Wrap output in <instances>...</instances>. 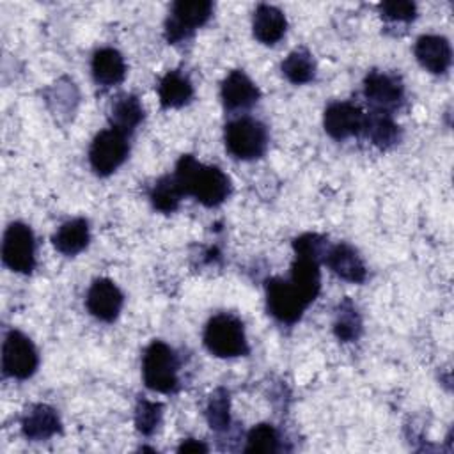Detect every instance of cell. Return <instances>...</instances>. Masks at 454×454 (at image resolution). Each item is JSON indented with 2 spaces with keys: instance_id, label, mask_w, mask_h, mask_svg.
I'll list each match as a JSON object with an SVG mask.
<instances>
[{
  "instance_id": "cell-26",
  "label": "cell",
  "mask_w": 454,
  "mask_h": 454,
  "mask_svg": "<svg viewBox=\"0 0 454 454\" xmlns=\"http://www.w3.org/2000/svg\"><path fill=\"white\" fill-rule=\"evenodd\" d=\"M360 330H362V321H360L358 312L355 310V307L349 300H344L339 305V310H337V316H335V321H333L335 335L340 340L349 342V340H355L360 335Z\"/></svg>"
},
{
  "instance_id": "cell-27",
  "label": "cell",
  "mask_w": 454,
  "mask_h": 454,
  "mask_svg": "<svg viewBox=\"0 0 454 454\" xmlns=\"http://www.w3.org/2000/svg\"><path fill=\"white\" fill-rule=\"evenodd\" d=\"M278 449V436L273 426L270 424H257L250 429L247 436L245 452L252 454H270Z\"/></svg>"
},
{
  "instance_id": "cell-14",
  "label": "cell",
  "mask_w": 454,
  "mask_h": 454,
  "mask_svg": "<svg viewBox=\"0 0 454 454\" xmlns=\"http://www.w3.org/2000/svg\"><path fill=\"white\" fill-rule=\"evenodd\" d=\"M325 261H326L328 268L342 280H348L353 284H360L365 280L367 270L364 266V261L360 259L356 250L346 243H339V245L332 247L326 252Z\"/></svg>"
},
{
  "instance_id": "cell-9",
  "label": "cell",
  "mask_w": 454,
  "mask_h": 454,
  "mask_svg": "<svg viewBox=\"0 0 454 454\" xmlns=\"http://www.w3.org/2000/svg\"><path fill=\"white\" fill-rule=\"evenodd\" d=\"M266 303L270 314L282 323L298 321L309 305L296 287L282 278H270L266 282Z\"/></svg>"
},
{
  "instance_id": "cell-16",
  "label": "cell",
  "mask_w": 454,
  "mask_h": 454,
  "mask_svg": "<svg viewBox=\"0 0 454 454\" xmlns=\"http://www.w3.org/2000/svg\"><path fill=\"white\" fill-rule=\"evenodd\" d=\"M291 284L303 296L307 303L314 301L321 289V275L319 264L316 259L307 255H296L291 264Z\"/></svg>"
},
{
  "instance_id": "cell-30",
  "label": "cell",
  "mask_w": 454,
  "mask_h": 454,
  "mask_svg": "<svg viewBox=\"0 0 454 454\" xmlns=\"http://www.w3.org/2000/svg\"><path fill=\"white\" fill-rule=\"evenodd\" d=\"M381 14L392 21H411L417 14L415 4L411 2H403V0H394V2H383L380 5Z\"/></svg>"
},
{
  "instance_id": "cell-15",
  "label": "cell",
  "mask_w": 454,
  "mask_h": 454,
  "mask_svg": "<svg viewBox=\"0 0 454 454\" xmlns=\"http://www.w3.org/2000/svg\"><path fill=\"white\" fill-rule=\"evenodd\" d=\"M222 101L227 108H247L259 99V89L255 83L239 69L231 71L222 82Z\"/></svg>"
},
{
  "instance_id": "cell-20",
  "label": "cell",
  "mask_w": 454,
  "mask_h": 454,
  "mask_svg": "<svg viewBox=\"0 0 454 454\" xmlns=\"http://www.w3.org/2000/svg\"><path fill=\"white\" fill-rule=\"evenodd\" d=\"M89 223L83 218H74L62 223L53 234L55 248L64 255H74L89 245Z\"/></svg>"
},
{
  "instance_id": "cell-19",
  "label": "cell",
  "mask_w": 454,
  "mask_h": 454,
  "mask_svg": "<svg viewBox=\"0 0 454 454\" xmlns=\"http://www.w3.org/2000/svg\"><path fill=\"white\" fill-rule=\"evenodd\" d=\"M126 64L122 55L114 48H101L92 57V76L101 85H115L122 82Z\"/></svg>"
},
{
  "instance_id": "cell-24",
  "label": "cell",
  "mask_w": 454,
  "mask_h": 454,
  "mask_svg": "<svg viewBox=\"0 0 454 454\" xmlns=\"http://www.w3.org/2000/svg\"><path fill=\"white\" fill-rule=\"evenodd\" d=\"M282 73L286 78L296 85L307 83L314 78L316 73V64L312 55L307 50H294L291 51L286 60L282 62Z\"/></svg>"
},
{
  "instance_id": "cell-32",
  "label": "cell",
  "mask_w": 454,
  "mask_h": 454,
  "mask_svg": "<svg viewBox=\"0 0 454 454\" xmlns=\"http://www.w3.org/2000/svg\"><path fill=\"white\" fill-rule=\"evenodd\" d=\"M177 452H207V447L199 440L188 438L177 447Z\"/></svg>"
},
{
  "instance_id": "cell-23",
  "label": "cell",
  "mask_w": 454,
  "mask_h": 454,
  "mask_svg": "<svg viewBox=\"0 0 454 454\" xmlns=\"http://www.w3.org/2000/svg\"><path fill=\"white\" fill-rule=\"evenodd\" d=\"M364 131L367 138L378 147L392 145L399 135L397 124L392 121V117L385 110H372L371 114H365Z\"/></svg>"
},
{
  "instance_id": "cell-12",
  "label": "cell",
  "mask_w": 454,
  "mask_h": 454,
  "mask_svg": "<svg viewBox=\"0 0 454 454\" xmlns=\"http://www.w3.org/2000/svg\"><path fill=\"white\" fill-rule=\"evenodd\" d=\"M87 309L89 312L101 321H114L122 307V293L108 278H98L92 282L87 293Z\"/></svg>"
},
{
  "instance_id": "cell-17",
  "label": "cell",
  "mask_w": 454,
  "mask_h": 454,
  "mask_svg": "<svg viewBox=\"0 0 454 454\" xmlns=\"http://www.w3.org/2000/svg\"><path fill=\"white\" fill-rule=\"evenodd\" d=\"M23 434L30 440H46L60 431V420L53 408L46 404L32 406L21 420Z\"/></svg>"
},
{
  "instance_id": "cell-8",
  "label": "cell",
  "mask_w": 454,
  "mask_h": 454,
  "mask_svg": "<svg viewBox=\"0 0 454 454\" xmlns=\"http://www.w3.org/2000/svg\"><path fill=\"white\" fill-rule=\"evenodd\" d=\"M2 257L12 271L30 273L34 270V234L25 223L14 222L7 227L4 234Z\"/></svg>"
},
{
  "instance_id": "cell-28",
  "label": "cell",
  "mask_w": 454,
  "mask_h": 454,
  "mask_svg": "<svg viewBox=\"0 0 454 454\" xmlns=\"http://www.w3.org/2000/svg\"><path fill=\"white\" fill-rule=\"evenodd\" d=\"M207 422L213 429L229 427V394L223 388H218L211 394L207 403Z\"/></svg>"
},
{
  "instance_id": "cell-21",
  "label": "cell",
  "mask_w": 454,
  "mask_h": 454,
  "mask_svg": "<svg viewBox=\"0 0 454 454\" xmlns=\"http://www.w3.org/2000/svg\"><path fill=\"white\" fill-rule=\"evenodd\" d=\"M142 117H144V108L137 96L124 94L117 98L115 103L112 105V112H110L112 129L122 135L131 133L140 124Z\"/></svg>"
},
{
  "instance_id": "cell-13",
  "label": "cell",
  "mask_w": 454,
  "mask_h": 454,
  "mask_svg": "<svg viewBox=\"0 0 454 454\" xmlns=\"http://www.w3.org/2000/svg\"><path fill=\"white\" fill-rule=\"evenodd\" d=\"M415 57L424 69L434 74H442L450 66V44L442 35H420L415 43Z\"/></svg>"
},
{
  "instance_id": "cell-31",
  "label": "cell",
  "mask_w": 454,
  "mask_h": 454,
  "mask_svg": "<svg viewBox=\"0 0 454 454\" xmlns=\"http://www.w3.org/2000/svg\"><path fill=\"white\" fill-rule=\"evenodd\" d=\"M323 243H325V238L309 232V234H303V236L296 238L293 241V248H294L296 255H307V257H312V259L317 261Z\"/></svg>"
},
{
  "instance_id": "cell-10",
  "label": "cell",
  "mask_w": 454,
  "mask_h": 454,
  "mask_svg": "<svg viewBox=\"0 0 454 454\" xmlns=\"http://www.w3.org/2000/svg\"><path fill=\"white\" fill-rule=\"evenodd\" d=\"M364 122H365V114L356 105L348 101L332 103L325 110V117H323L325 131L335 140H344L348 137L362 133Z\"/></svg>"
},
{
  "instance_id": "cell-4",
  "label": "cell",
  "mask_w": 454,
  "mask_h": 454,
  "mask_svg": "<svg viewBox=\"0 0 454 454\" xmlns=\"http://www.w3.org/2000/svg\"><path fill=\"white\" fill-rule=\"evenodd\" d=\"M225 145L239 160L262 156L268 145L266 126L252 117H239L225 126Z\"/></svg>"
},
{
  "instance_id": "cell-6",
  "label": "cell",
  "mask_w": 454,
  "mask_h": 454,
  "mask_svg": "<svg viewBox=\"0 0 454 454\" xmlns=\"http://www.w3.org/2000/svg\"><path fill=\"white\" fill-rule=\"evenodd\" d=\"M213 5L207 0H179L172 5V14L165 25V37L168 43H179L192 35V32L204 25L211 16Z\"/></svg>"
},
{
  "instance_id": "cell-1",
  "label": "cell",
  "mask_w": 454,
  "mask_h": 454,
  "mask_svg": "<svg viewBox=\"0 0 454 454\" xmlns=\"http://www.w3.org/2000/svg\"><path fill=\"white\" fill-rule=\"evenodd\" d=\"M174 179L184 195H193L207 207L222 204L231 192V181L218 167L202 165L192 154L179 158Z\"/></svg>"
},
{
  "instance_id": "cell-7",
  "label": "cell",
  "mask_w": 454,
  "mask_h": 454,
  "mask_svg": "<svg viewBox=\"0 0 454 454\" xmlns=\"http://www.w3.org/2000/svg\"><path fill=\"white\" fill-rule=\"evenodd\" d=\"M128 156L126 135L115 129L99 131L89 149V161L96 174L108 176L112 174Z\"/></svg>"
},
{
  "instance_id": "cell-11",
  "label": "cell",
  "mask_w": 454,
  "mask_h": 454,
  "mask_svg": "<svg viewBox=\"0 0 454 454\" xmlns=\"http://www.w3.org/2000/svg\"><path fill=\"white\" fill-rule=\"evenodd\" d=\"M403 83L397 76L371 71L364 80V94L376 106V110H390L395 108L403 99Z\"/></svg>"
},
{
  "instance_id": "cell-2",
  "label": "cell",
  "mask_w": 454,
  "mask_h": 454,
  "mask_svg": "<svg viewBox=\"0 0 454 454\" xmlns=\"http://www.w3.org/2000/svg\"><path fill=\"white\" fill-rule=\"evenodd\" d=\"M206 348L222 358L247 355V337L243 323L232 314H218L209 319L204 330Z\"/></svg>"
},
{
  "instance_id": "cell-18",
  "label": "cell",
  "mask_w": 454,
  "mask_h": 454,
  "mask_svg": "<svg viewBox=\"0 0 454 454\" xmlns=\"http://www.w3.org/2000/svg\"><path fill=\"white\" fill-rule=\"evenodd\" d=\"M286 27H287V21L280 9L268 4H261L255 9L252 28H254L255 39H259L261 43L275 44L284 35Z\"/></svg>"
},
{
  "instance_id": "cell-29",
  "label": "cell",
  "mask_w": 454,
  "mask_h": 454,
  "mask_svg": "<svg viewBox=\"0 0 454 454\" xmlns=\"http://www.w3.org/2000/svg\"><path fill=\"white\" fill-rule=\"evenodd\" d=\"M161 420V404L140 399L135 408V426L142 434H151Z\"/></svg>"
},
{
  "instance_id": "cell-3",
  "label": "cell",
  "mask_w": 454,
  "mask_h": 454,
  "mask_svg": "<svg viewBox=\"0 0 454 454\" xmlns=\"http://www.w3.org/2000/svg\"><path fill=\"white\" fill-rule=\"evenodd\" d=\"M145 385L154 392H172L177 387V358L174 351L161 340L147 346L142 362Z\"/></svg>"
},
{
  "instance_id": "cell-22",
  "label": "cell",
  "mask_w": 454,
  "mask_h": 454,
  "mask_svg": "<svg viewBox=\"0 0 454 454\" xmlns=\"http://www.w3.org/2000/svg\"><path fill=\"white\" fill-rule=\"evenodd\" d=\"M160 103L165 108H179L186 105L193 96V87L190 80L179 71H168L158 87Z\"/></svg>"
},
{
  "instance_id": "cell-25",
  "label": "cell",
  "mask_w": 454,
  "mask_h": 454,
  "mask_svg": "<svg viewBox=\"0 0 454 454\" xmlns=\"http://www.w3.org/2000/svg\"><path fill=\"white\" fill-rule=\"evenodd\" d=\"M184 193L181 192V188L177 186L174 176H163L160 177L153 190H151V202L153 206L161 211V213H172L177 209L179 202H181V197Z\"/></svg>"
},
{
  "instance_id": "cell-5",
  "label": "cell",
  "mask_w": 454,
  "mask_h": 454,
  "mask_svg": "<svg viewBox=\"0 0 454 454\" xmlns=\"http://www.w3.org/2000/svg\"><path fill=\"white\" fill-rule=\"evenodd\" d=\"M37 351L32 340L21 332L11 330L2 346V369L7 376L27 380L37 369Z\"/></svg>"
}]
</instances>
